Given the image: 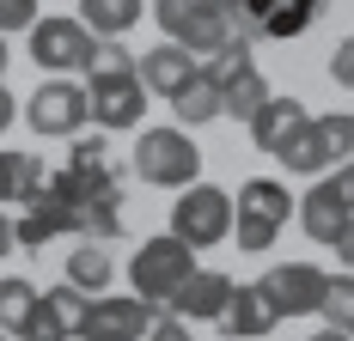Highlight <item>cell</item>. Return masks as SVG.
I'll use <instances>...</instances> for the list:
<instances>
[{"label":"cell","mask_w":354,"mask_h":341,"mask_svg":"<svg viewBox=\"0 0 354 341\" xmlns=\"http://www.w3.org/2000/svg\"><path fill=\"white\" fill-rule=\"evenodd\" d=\"M287 220H293V195H287L281 177H245V183H239V202H232L239 250L263 256V250L287 232Z\"/></svg>","instance_id":"6da1fadb"},{"label":"cell","mask_w":354,"mask_h":341,"mask_svg":"<svg viewBox=\"0 0 354 341\" xmlns=\"http://www.w3.org/2000/svg\"><path fill=\"white\" fill-rule=\"evenodd\" d=\"M135 177L153 189H189L202 183V146L183 135V128H141L135 140Z\"/></svg>","instance_id":"7a4b0ae2"},{"label":"cell","mask_w":354,"mask_h":341,"mask_svg":"<svg viewBox=\"0 0 354 341\" xmlns=\"http://www.w3.org/2000/svg\"><path fill=\"white\" fill-rule=\"evenodd\" d=\"M189 274H196V250L177 244L171 232L141 238V250L129 256V286H135L141 305H171V293L189 280Z\"/></svg>","instance_id":"3957f363"},{"label":"cell","mask_w":354,"mask_h":341,"mask_svg":"<svg viewBox=\"0 0 354 341\" xmlns=\"http://www.w3.org/2000/svg\"><path fill=\"white\" fill-rule=\"evenodd\" d=\"M275 159H281L293 177H330L336 165L354 159V116H312Z\"/></svg>","instance_id":"277c9868"},{"label":"cell","mask_w":354,"mask_h":341,"mask_svg":"<svg viewBox=\"0 0 354 341\" xmlns=\"http://www.w3.org/2000/svg\"><path fill=\"white\" fill-rule=\"evenodd\" d=\"M171 238L189 250H214L232 238V195L220 183H189L171 202Z\"/></svg>","instance_id":"5b68a950"},{"label":"cell","mask_w":354,"mask_h":341,"mask_svg":"<svg viewBox=\"0 0 354 341\" xmlns=\"http://www.w3.org/2000/svg\"><path fill=\"white\" fill-rule=\"evenodd\" d=\"M25 37H31V61L43 73H55V79H68V73H92V49H98V37L86 31L80 19H37Z\"/></svg>","instance_id":"8992f818"},{"label":"cell","mask_w":354,"mask_h":341,"mask_svg":"<svg viewBox=\"0 0 354 341\" xmlns=\"http://www.w3.org/2000/svg\"><path fill=\"white\" fill-rule=\"evenodd\" d=\"M25 122L37 140H80V128L92 122L86 116V86L73 79H43L31 98H25Z\"/></svg>","instance_id":"52a82bcc"},{"label":"cell","mask_w":354,"mask_h":341,"mask_svg":"<svg viewBox=\"0 0 354 341\" xmlns=\"http://www.w3.org/2000/svg\"><path fill=\"white\" fill-rule=\"evenodd\" d=\"M86 116H92L104 135L141 128V116H147V86L135 79V73H86Z\"/></svg>","instance_id":"ba28073f"},{"label":"cell","mask_w":354,"mask_h":341,"mask_svg":"<svg viewBox=\"0 0 354 341\" xmlns=\"http://www.w3.org/2000/svg\"><path fill=\"white\" fill-rule=\"evenodd\" d=\"M324 286H330V274L312 269V262H275V269L257 280V293L269 299L275 317H318Z\"/></svg>","instance_id":"9c48e42d"},{"label":"cell","mask_w":354,"mask_h":341,"mask_svg":"<svg viewBox=\"0 0 354 341\" xmlns=\"http://www.w3.org/2000/svg\"><path fill=\"white\" fill-rule=\"evenodd\" d=\"M153 323H159V305H141L129 293H110V299H92V311H86V323H80L73 341H147Z\"/></svg>","instance_id":"30bf717a"},{"label":"cell","mask_w":354,"mask_h":341,"mask_svg":"<svg viewBox=\"0 0 354 341\" xmlns=\"http://www.w3.org/2000/svg\"><path fill=\"white\" fill-rule=\"evenodd\" d=\"M324 12H330V0H245L250 37H269V43H293V37H306Z\"/></svg>","instance_id":"8fae6325"},{"label":"cell","mask_w":354,"mask_h":341,"mask_svg":"<svg viewBox=\"0 0 354 341\" xmlns=\"http://www.w3.org/2000/svg\"><path fill=\"white\" fill-rule=\"evenodd\" d=\"M299 226H306V238L312 244H336L342 238V226L354 220V207H348V195H342V183L336 177H312V189L299 195Z\"/></svg>","instance_id":"7c38bea8"},{"label":"cell","mask_w":354,"mask_h":341,"mask_svg":"<svg viewBox=\"0 0 354 341\" xmlns=\"http://www.w3.org/2000/svg\"><path fill=\"white\" fill-rule=\"evenodd\" d=\"M232 274H220V269H196L183 286L171 293V317L177 323H220V311H226V299H232Z\"/></svg>","instance_id":"4fadbf2b"},{"label":"cell","mask_w":354,"mask_h":341,"mask_svg":"<svg viewBox=\"0 0 354 341\" xmlns=\"http://www.w3.org/2000/svg\"><path fill=\"white\" fill-rule=\"evenodd\" d=\"M196 68H202V61H196L189 49H177V43H159V49H147L141 61H135V79L147 86V98H165V104H171L177 92L196 79Z\"/></svg>","instance_id":"5bb4252c"},{"label":"cell","mask_w":354,"mask_h":341,"mask_svg":"<svg viewBox=\"0 0 354 341\" xmlns=\"http://www.w3.org/2000/svg\"><path fill=\"white\" fill-rule=\"evenodd\" d=\"M86 311H92V299L80 293V286H49L43 293V311H37V329L25 341H73L80 335V323H86Z\"/></svg>","instance_id":"9a60e30c"},{"label":"cell","mask_w":354,"mask_h":341,"mask_svg":"<svg viewBox=\"0 0 354 341\" xmlns=\"http://www.w3.org/2000/svg\"><path fill=\"white\" fill-rule=\"evenodd\" d=\"M306 122H312V110H306L299 98H275V92H269V104H263V110L250 116L245 128H250V140H257L263 153H281V146H287L293 135H299Z\"/></svg>","instance_id":"2e32d148"},{"label":"cell","mask_w":354,"mask_h":341,"mask_svg":"<svg viewBox=\"0 0 354 341\" xmlns=\"http://www.w3.org/2000/svg\"><path fill=\"white\" fill-rule=\"evenodd\" d=\"M275 323H281V317H275V311H269V299L257 293V280H250V286H232V299H226V311H220L226 341H263Z\"/></svg>","instance_id":"e0dca14e"},{"label":"cell","mask_w":354,"mask_h":341,"mask_svg":"<svg viewBox=\"0 0 354 341\" xmlns=\"http://www.w3.org/2000/svg\"><path fill=\"white\" fill-rule=\"evenodd\" d=\"M68 232H73V213L62 202H49V195H37V202L12 220V244H25V250H43V244L68 238Z\"/></svg>","instance_id":"ac0fdd59"},{"label":"cell","mask_w":354,"mask_h":341,"mask_svg":"<svg viewBox=\"0 0 354 341\" xmlns=\"http://www.w3.org/2000/svg\"><path fill=\"white\" fill-rule=\"evenodd\" d=\"M37 311H43V293H37L31 280L6 274V280H0V335L25 341V335L37 329Z\"/></svg>","instance_id":"d6986e66"},{"label":"cell","mask_w":354,"mask_h":341,"mask_svg":"<svg viewBox=\"0 0 354 341\" xmlns=\"http://www.w3.org/2000/svg\"><path fill=\"white\" fill-rule=\"evenodd\" d=\"M43 177H49V170H43L37 153L6 146V153H0V202H25V207H31L37 195H43Z\"/></svg>","instance_id":"ffe728a7"},{"label":"cell","mask_w":354,"mask_h":341,"mask_svg":"<svg viewBox=\"0 0 354 341\" xmlns=\"http://www.w3.org/2000/svg\"><path fill=\"white\" fill-rule=\"evenodd\" d=\"M220 86V116H239V122H250L263 104H269V79L257 68H239V73H220L214 79Z\"/></svg>","instance_id":"44dd1931"},{"label":"cell","mask_w":354,"mask_h":341,"mask_svg":"<svg viewBox=\"0 0 354 341\" xmlns=\"http://www.w3.org/2000/svg\"><path fill=\"white\" fill-rule=\"evenodd\" d=\"M86 31L98 37V43H122V31H135L141 25V0H80V12H73Z\"/></svg>","instance_id":"7402d4cb"},{"label":"cell","mask_w":354,"mask_h":341,"mask_svg":"<svg viewBox=\"0 0 354 341\" xmlns=\"http://www.w3.org/2000/svg\"><path fill=\"white\" fill-rule=\"evenodd\" d=\"M171 110H177V128H183V135H196V128L220 122V86H214L208 73L196 68V79H189V86L171 98Z\"/></svg>","instance_id":"603a6c76"},{"label":"cell","mask_w":354,"mask_h":341,"mask_svg":"<svg viewBox=\"0 0 354 341\" xmlns=\"http://www.w3.org/2000/svg\"><path fill=\"white\" fill-rule=\"evenodd\" d=\"M110 280H116L110 244H73L68 250V286H80V293H104Z\"/></svg>","instance_id":"cb8c5ba5"},{"label":"cell","mask_w":354,"mask_h":341,"mask_svg":"<svg viewBox=\"0 0 354 341\" xmlns=\"http://www.w3.org/2000/svg\"><path fill=\"white\" fill-rule=\"evenodd\" d=\"M318 317H330V329L354 335V274H330V286H324V305H318Z\"/></svg>","instance_id":"d4e9b609"},{"label":"cell","mask_w":354,"mask_h":341,"mask_svg":"<svg viewBox=\"0 0 354 341\" xmlns=\"http://www.w3.org/2000/svg\"><path fill=\"white\" fill-rule=\"evenodd\" d=\"M135 61H141V55H135V49H122L116 37L92 49V73H135Z\"/></svg>","instance_id":"484cf974"},{"label":"cell","mask_w":354,"mask_h":341,"mask_svg":"<svg viewBox=\"0 0 354 341\" xmlns=\"http://www.w3.org/2000/svg\"><path fill=\"white\" fill-rule=\"evenodd\" d=\"M43 19V0H0V37L6 31H31Z\"/></svg>","instance_id":"4316f807"},{"label":"cell","mask_w":354,"mask_h":341,"mask_svg":"<svg viewBox=\"0 0 354 341\" xmlns=\"http://www.w3.org/2000/svg\"><path fill=\"white\" fill-rule=\"evenodd\" d=\"M330 79L354 92V37H342V43H336V55H330Z\"/></svg>","instance_id":"83f0119b"},{"label":"cell","mask_w":354,"mask_h":341,"mask_svg":"<svg viewBox=\"0 0 354 341\" xmlns=\"http://www.w3.org/2000/svg\"><path fill=\"white\" fill-rule=\"evenodd\" d=\"M147 341H196V335H189V323H177V317H159Z\"/></svg>","instance_id":"f1b7e54d"},{"label":"cell","mask_w":354,"mask_h":341,"mask_svg":"<svg viewBox=\"0 0 354 341\" xmlns=\"http://www.w3.org/2000/svg\"><path fill=\"white\" fill-rule=\"evenodd\" d=\"M330 250H336V256H342V262H348V274H354V220H348V226H342V238L330 244Z\"/></svg>","instance_id":"f546056e"},{"label":"cell","mask_w":354,"mask_h":341,"mask_svg":"<svg viewBox=\"0 0 354 341\" xmlns=\"http://www.w3.org/2000/svg\"><path fill=\"white\" fill-rule=\"evenodd\" d=\"M12 116H19V104H12V92H6V86H0V135H6V128H12Z\"/></svg>","instance_id":"4dcf8cb0"},{"label":"cell","mask_w":354,"mask_h":341,"mask_svg":"<svg viewBox=\"0 0 354 341\" xmlns=\"http://www.w3.org/2000/svg\"><path fill=\"white\" fill-rule=\"evenodd\" d=\"M336 183H342V195H348V207H354V159H348V165H336Z\"/></svg>","instance_id":"1f68e13d"},{"label":"cell","mask_w":354,"mask_h":341,"mask_svg":"<svg viewBox=\"0 0 354 341\" xmlns=\"http://www.w3.org/2000/svg\"><path fill=\"white\" fill-rule=\"evenodd\" d=\"M6 250H12V220L0 213V256H6Z\"/></svg>","instance_id":"d6a6232c"},{"label":"cell","mask_w":354,"mask_h":341,"mask_svg":"<svg viewBox=\"0 0 354 341\" xmlns=\"http://www.w3.org/2000/svg\"><path fill=\"white\" fill-rule=\"evenodd\" d=\"M306 341H354V335H342V329H318V335H306Z\"/></svg>","instance_id":"836d02e7"},{"label":"cell","mask_w":354,"mask_h":341,"mask_svg":"<svg viewBox=\"0 0 354 341\" xmlns=\"http://www.w3.org/2000/svg\"><path fill=\"white\" fill-rule=\"evenodd\" d=\"M6 61H12V49H6V37H0V73H6Z\"/></svg>","instance_id":"e575fe53"}]
</instances>
